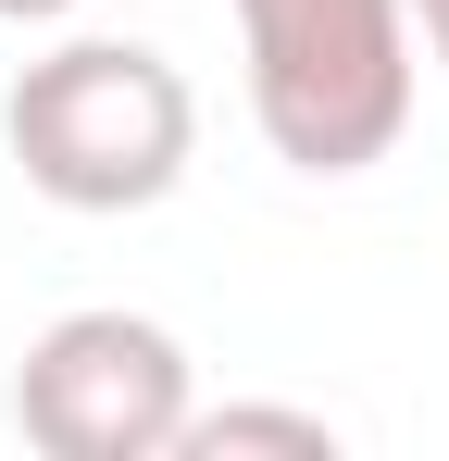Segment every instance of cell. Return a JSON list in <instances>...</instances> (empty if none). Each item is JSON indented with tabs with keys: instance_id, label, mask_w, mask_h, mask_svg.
I'll use <instances>...</instances> for the list:
<instances>
[{
	"instance_id": "obj_1",
	"label": "cell",
	"mask_w": 449,
	"mask_h": 461,
	"mask_svg": "<svg viewBox=\"0 0 449 461\" xmlns=\"http://www.w3.org/2000/svg\"><path fill=\"white\" fill-rule=\"evenodd\" d=\"M0 138H13L38 200H63V212H150V200H175V175L200 150V100H188V76L150 38H63L50 63L13 76Z\"/></svg>"
},
{
	"instance_id": "obj_2",
	"label": "cell",
	"mask_w": 449,
	"mask_h": 461,
	"mask_svg": "<svg viewBox=\"0 0 449 461\" xmlns=\"http://www.w3.org/2000/svg\"><path fill=\"white\" fill-rule=\"evenodd\" d=\"M250 125L299 175H362L412 125V0H237Z\"/></svg>"
},
{
	"instance_id": "obj_3",
	"label": "cell",
	"mask_w": 449,
	"mask_h": 461,
	"mask_svg": "<svg viewBox=\"0 0 449 461\" xmlns=\"http://www.w3.org/2000/svg\"><path fill=\"white\" fill-rule=\"evenodd\" d=\"M188 349L150 312H63L13 362V424L50 461H162L188 437Z\"/></svg>"
},
{
	"instance_id": "obj_4",
	"label": "cell",
	"mask_w": 449,
	"mask_h": 461,
	"mask_svg": "<svg viewBox=\"0 0 449 461\" xmlns=\"http://www.w3.org/2000/svg\"><path fill=\"white\" fill-rule=\"evenodd\" d=\"M188 461H250V449H288V461H337V424L325 411H262V399H237V411H188Z\"/></svg>"
},
{
	"instance_id": "obj_5",
	"label": "cell",
	"mask_w": 449,
	"mask_h": 461,
	"mask_svg": "<svg viewBox=\"0 0 449 461\" xmlns=\"http://www.w3.org/2000/svg\"><path fill=\"white\" fill-rule=\"evenodd\" d=\"M412 25H425V50H437V76H449V0H412Z\"/></svg>"
},
{
	"instance_id": "obj_6",
	"label": "cell",
	"mask_w": 449,
	"mask_h": 461,
	"mask_svg": "<svg viewBox=\"0 0 449 461\" xmlns=\"http://www.w3.org/2000/svg\"><path fill=\"white\" fill-rule=\"evenodd\" d=\"M75 0H0V25H63Z\"/></svg>"
}]
</instances>
